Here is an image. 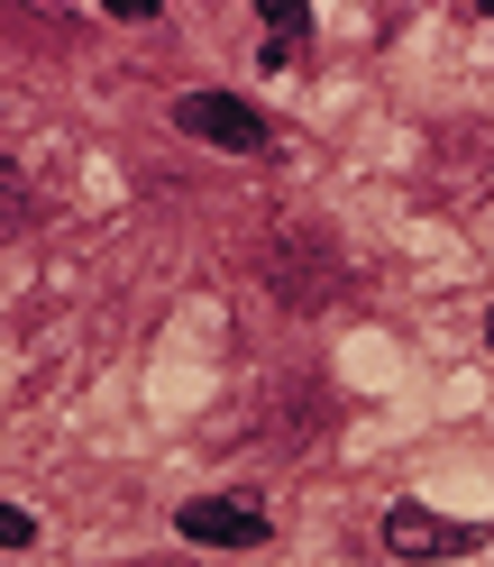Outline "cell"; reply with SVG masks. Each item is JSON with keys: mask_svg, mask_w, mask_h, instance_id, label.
Here are the masks:
<instances>
[{"mask_svg": "<svg viewBox=\"0 0 494 567\" xmlns=\"http://www.w3.org/2000/svg\"><path fill=\"white\" fill-rule=\"evenodd\" d=\"M311 38V19H302V0H266V64H294V47Z\"/></svg>", "mask_w": 494, "mask_h": 567, "instance_id": "5", "label": "cell"}, {"mask_svg": "<svg viewBox=\"0 0 494 567\" xmlns=\"http://www.w3.org/2000/svg\"><path fill=\"white\" fill-rule=\"evenodd\" d=\"M19 220H28V184H19V165L0 156V238H10Z\"/></svg>", "mask_w": 494, "mask_h": 567, "instance_id": "6", "label": "cell"}, {"mask_svg": "<svg viewBox=\"0 0 494 567\" xmlns=\"http://www.w3.org/2000/svg\"><path fill=\"white\" fill-rule=\"evenodd\" d=\"M275 293L294 311H321L339 293V257H330V238L311 220H285V238H275Z\"/></svg>", "mask_w": 494, "mask_h": 567, "instance_id": "1", "label": "cell"}, {"mask_svg": "<svg viewBox=\"0 0 494 567\" xmlns=\"http://www.w3.org/2000/svg\"><path fill=\"white\" fill-rule=\"evenodd\" d=\"M485 348H494V311H485Z\"/></svg>", "mask_w": 494, "mask_h": 567, "instance_id": "8", "label": "cell"}, {"mask_svg": "<svg viewBox=\"0 0 494 567\" xmlns=\"http://www.w3.org/2000/svg\"><path fill=\"white\" fill-rule=\"evenodd\" d=\"M28 540H38V522H28L19 504H0V549H28Z\"/></svg>", "mask_w": 494, "mask_h": 567, "instance_id": "7", "label": "cell"}, {"mask_svg": "<svg viewBox=\"0 0 494 567\" xmlns=\"http://www.w3.org/2000/svg\"><path fill=\"white\" fill-rule=\"evenodd\" d=\"M174 128L202 137V147H229V156H266V120L229 92H184L174 101Z\"/></svg>", "mask_w": 494, "mask_h": 567, "instance_id": "2", "label": "cell"}, {"mask_svg": "<svg viewBox=\"0 0 494 567\" xmlns=\"http://www.w3.org/2000/svg\"><path fill=\"white\" fill-rule=\"evenodd\" d=\"M174 522H184V540H202V549H257L266 540V513L229 504V494H202V504H184Z\"/></svg>", "mask_w": 494, "mask_h": 567, "instance_id": "3", "label": "cell"}, {"mask_svg": "<svg viewBox=\"0 0 494 567\" xmlns=\"http://www.w3.org/2000/svg\"><path fill=\"white\" fill-rule=\"evenodd\" d=\"M476 530H457V522H440L431 504H394L384 513V549L394 558H449V549H467Z\"/></svg>", "mask_w": 494, "mask_h": 567, "instance_id": "4", "label": "cell"}]
</instances>
